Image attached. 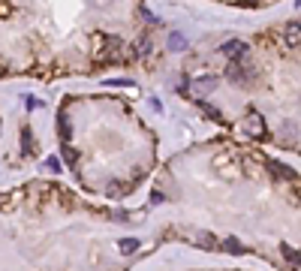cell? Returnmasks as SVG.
<instances>
[{
	"instance_id": "cell-7",
	"label": "cell",
	"mask_w": 301,
	"mask_h": 271,
	"mask_svg": "<svg viewBox=\"0 0 301 271\" xmlns=\"http://www.w3.org/2000/svg\"><path fill=\"white\" fill-rule=\"evenodd\" d=\"M63 157H66V163H69V166H76V151H69V148H63Z\"/></svg>"
},
{
	"instance_id": "cell-1",
	"label": "cell",
	"mask_w": 301,
	"mask_h": 271,
	"mask_svg": "<svg viewBox=\"0 0 301 271\" xmlns=\"http://www.w3.org/2000/svg\"><path fill=\"white\" fill-rule=\"evenodd\" d=\"M220 54H229V58H238V63H241V58L247 54V42H241V40H232V42L220 45Z\"/></svg>"
},
{
	"instance_id": "cell-8",
	"label": "cell",
	"mask_w": 301,
	"mask_h": 271,
	"mask_svg": "<svg viewBox=\"0 0 301 271\" xmlns=\"http://www.w3.org/2000/svg\"><path fill=\"white\" fill-rule=\"evenodd\" d=\"M24 105H27V108H40V105H42V103H40V100H37V97H27V100H24Z\"/></svg>"
},
{
	"instance_id": "cell-2",
	"label": "cell",
	"mask_w": 301,
	"mask_h": 271,
	"mask_svg": "<svg viewBox=\"0 0 301 271\" xmlns=\"http://www.w3.org/2000/svg\"><path fill=\"white\" fill-rule=\"evenodd\" d=\"M58 133H60V139H63V142L73 136V133H69V121H66V115H63V112L58 115Z\"/></svg>"
},
{
	"instance_id": "cell-9",
	"label": "cell",
	"mask_w": 301,
	"mask_h": 271,
	"mask_svg": "<svg viewBox=\"0 0 301 271\" xmlns=\"http://www.w3.org/2000/svg\"><path fill=\"white\" fill-rule=\"evenodd\" d=\"M139 51H141V54H148V51H151V42H148V40H141V42H139Z\"/></svg>"
},
{
	"instance_id": "cell-4",
	"label": "cell",
	"mask_w": 301,
	"mask_h": 271,
	"mask_svg": "<svg viewBox=\"0 0 301 271\" xmlns=\"http://www.w3.org/2000/svg\"><path fill=\"white\" fill-rule=\"evenodd\" d=\"M133 250H139V241H136V238H123V241H120V253H133Z\"/></svg>"
},
{
	"instance_id": "cell-3",
	"label": "cell",
	"mask_w": 301,
	"mask_h": 271,
	"mask_svg": "<svg viewBox=\"0 0 301 271\" xmlns=\"http://www.w3.org/2000/svg\"><path fill=\"white\" fill-rule=\"evenodd\" d=\"M223 247H226L229 253H235V256H238V253H244V244H241V241H235V238H226V241H223Z\"/></svg>"
},
{
	"instance_id": "cell-6",
	"label": "cell",
	"mask_w": 301,
	"mask_h": 271,
	"mask_svg": "<svg viewBox=\"0 0 301 271\" xmlns=\"http://www.w3.org/2000/svg\"><path fill=\"white\" fill-rule=\"evenodd\" d=\"M21 148H24V154H33V139H30V130H24V136H21Z\"/></svg>"
},
{
	"instance_id": "cell-5",
	"label": "cell",
	"mask_w": 301,
	"mask_h": 271,
	"mask_svg": "<svg viewBox=\"0 0 301 271\" xmlns=\"http://www.w3.org/2000/svg\"><path fill=\"white\" fill-rule=\"evenodd\" d=\"M172 48H175V51H184V48H187V40H184L181 33H172Z\"/></svg>"
},
{
	"instance_id": "cell-10",
	"label": "cell",
	"mask_w": 301,
	"mask_h": 271,
	"mask_svg": "<svg viewBox=\"0 0 301 271\" xmlns=\"http://www.w3.org/2000/svg\"><path fill=\"white\" fill-rule=\"evenodd\" d=\"M48 169H51V172H60V163H58L55 157H51V160H48Z\"/></svg>"
}]
</instances>
